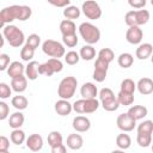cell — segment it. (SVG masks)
<instances>
[{"label":"cell","instance_id":"cell-26","mask_svg":"<svg viewBox=\"0 0 153 153\" xmlns=\"http://www.w3.org/2000/svg\"><path fill=\"white\" fill-rule=\"evenodd\" d=\"M79 56H80V59H82L85 61H91L96 56V50L91 44H86V45L81 47V49L79 51Z\"/></svg>","mask_w":153,"mask_h":153},{"label":"cell","instance_id":"cell-51","mask_svg":"<svg viewBox=\"0 0 153 153\" xmlns=\"http://www.w3.org/2000/svg\"><path fill=\"white\" fill-rule=\"evenodd\" d=\"M47 1L55 7H66L71 4V0H47Z\"/></svg>","mask_w":153,"mask_h":153},{"label":"cell","instance_id":"cell-2","mask_svg":"<svg viewBox=\"0 0 153 153\" xmlns=\"http://www.w3.org/2000/svg\"><path fill=\"white\" fill-rule=\"evenodd\" d=\"M79 33L87 44H96L100 38L99 29L91 23H81L79 26Z\"/></svg>","mask_w":153,"mask_h":153},{"label":"cell","instance_id":"cell-20","mask_svg":"<svg viewBox=\"0 0 153 153\" xmlns=\"http://www.w3.org/2000/svg\"><path fill=\"white\" fill-rule=\"evenodd\" d=\"M80 94L82 96V98H96V96L98 94L97 86L92 82H85L80 88Z\"/></svg>","mask_w":153,"mask_h":153},{"label":"cell","instance_id":"cell-38","mask_svg":"<svg viewBox=\"0 0 153 153\" xmlns=\"http://www.w3.org/2000/svg\"><path fill=\"white\" fill-rule=\"evenodd\" d=\"M33 55H35V49H32L31 47H29L26 44L20 49V57L23 61H27V62L31 61Z\"/></svg>","mask_w":153,"mask_h":153},{"label":"cell","instance_id":"cell-44","mask_svg":"<svg viewBox=\"0 0 153 153\" xmlns=\"http://www.w3.org/2000/svg\"><path fill=\"white\" fill-rule=\"evenodd\" d=\"M48 62H49V65L51 66V68H53L54 73H60V72L63 69V63L61 62V60H60V59L51 57V59H49V60H48Z\"/></svg>","mask_w":153,"mask_h":153},{"label":"cell","instance_id":"cell-39","mask_svg":"<svg viewBox=\"0 0 153 153\" xmlns=\"http://www.w3.org/2000/svg\"><path fill=\"white\" fill-rule=\"evenodd\" d=\"M62 42L65 45L69 48H74L78 44V36L76 33H71V35H63L62 36Z\"/></svg>","mask_w":153,"mask_h":153},{"label":"cell","instance_id":"cell-32","mask_svg":"<svg viewBox=\"0 0 153 153\" xmlns=\"http://www.w3.org/2000/svg\"><path fill=\"white\" fill-rule=\"evenodd\" d=\"M102 103V106H103V109L105 110V111H116L118 108H120V103H118V100H117V97L116 96H114L112 98H110V99H106V100H103V102H100Z\"/></svg>","mask_w":153,"mask_h":153},{"label":"cell","instance_id":"cell-22","mask_svg":"<svg viewBox=\"0 0 153 153\" xmlns=\"http://www.w3.org/2000/svg\"><path fill=\"white\" fill-rule=\"evenodd\" d=\"M60 31L63 35H71V33H75L76 31V26L74 24L73 20L71 19H63L61 23H60Z\"/></svg>","mask_w":153,"mask_h":153},{"label":"cell","instance_id":"cell-5","mask_svg":"<svg viewBox=\"0 0 153 153\" xmlns=\"http://www.w3.org/2000/svg\"><path fill=\"white\" fill-rule=\"evenodd\" d=\"M42 50L45 55H48L50 57H55V59H60L66 54L65 45L57 41H54V39L44 41L42 44Z\"/></svg>","mask_w":153,"mask_h":153},{"label":"cell","instance_id":"cell-54","mask_svg":"<svg viewBox=\"0 0 153 153\" xmlns=\"http://www.w3.org/2000/svg\"><path fill=\"white\" fill-rule=\"evenodd\" d=\"M5 26V22H4V19L1 18V16H0V29H2Z\"/></svg>","mask_w":153,"mask_h":153},{"label":"cell","instance_id":"cell-21","mask_svg":"<svg viewBox=\"0 0 153 153\" xmlns=\"http://www.w3.org/2000/svg\"><path fill=\"white\" fill-rule=\"evenodd\" d=\"M38 66L39 63L37 61H29L27 66L25 67V74L29 80H36L38 78Z\"/></svg>","mask_w":153,"mask_h":153},{"label":"cell","instance_id":"cell-43","mask_svg":"<svg viewBox=\"0 0 153 153\" xmlns=\"http://www.w3.org/2000/svg\"><path fill=\"white\" fill-rule=\"evenodd\" d=\"M38 74H42V75H47V76H50L54 74V71L51 68V66L49 65V62H44V63H39L38 66Z\"/></svg>","mask_w":153,"mask_h":153},{"label":"cell","instance_id":"cell-6","mask_svg":"<svg viewBox=\"0 0 153 153\" xmlns=\"http://www.w3.org/2000/svg\"><path fill=\"white\" fill-rule=\"evenodd\" d=\"M81 11L85 17L91 20H96L102 17V8L94 0H86L81 6Z\"/></svg>","mask_w":153,"mask_h":153},{"label":"cell","instance_id":"cell-35","mask_svg":"<svg viewBox=\"0 0 153 153\" xmlns=\"http://www.w3.org/2000/svg\"><path fill=\"white\" fill-rule=\"evenodd\" d=\"M135 88H136V84L131 80V79H129V78H127V79H124V80H122V82H121V92H124V93H134L135 92Z\"/></svg>","mask_w":153,"mask_h":153},{"label":"cell","instance_id":"cell-36","mask_svg":"<svg viewBox=\"0 0 153 153\" xmlns=\"http://www.w3.org/2000/svg\"><path fill=\"white\" fill-rule=\"evenodd\" d=\"M98 59H100V60H103V61L110 63V62L114 61L115 54H114V51H112L110 48H103V49H100L99 53H98Z\"/></svg>","mask_w":153,"mask_h":153},{"label":"cell","instance_id":"cell-11","mask_svg":"<svg viewBox=\"0 0 153 153\" xmlns=\"http://www.w3.org/2000/svg\"><path fill=\"white\" fill-rule=\"evenodd\" d=\"M26 147L32 152H38L43 147V137L39 134H31L26 139Z\"/></svg>","mask_w":153,"mask_h":153},{"label":"cell","instance_id":"cell-30","mask_svg":"<svg viewBox=\"0 0 153 153\" xmlns=\"http://www.w3.org/2000/svg\"><path fill=\"white\" fill-rule=\"evenodd\" d=\"M10 140H11L12 143L19 146V145H22V143L25 141V133H24L22 129L16 128V129H13V130L11 131Z\"/></svg>","mask_w":153,"mask_h":153},{"label":"cell","instance_id":"cell-31","mask_svg":"<svg viewBox=\"0 0 153 153\" xmlns=\"http://www.w3.org/2000/svg\"><path fill=\"white\" fill-rule=\"evenodd\" d=\"M63 16L71 20L78 19L80 17V8H78L76 6H73V5H68L63 10Z\"/></svg>","mask_w":153,"mask_h":153},{"label":"cell","instance_id":"cell-33","mask_svg":"<svg viewBox=\"0 0 153 153\" xmlns=\"http://www.w3.org/2000/svg\"><path fill=\"white\" fill-rule=\"evenodd\" d=\"M47 140H48V145H49L50 147L57 146V145H60V143L63 142V137H62L61 133H60V131H56V130L50 131V133L48 134Z\"/></svg>","mask_w":153,"mask_h":153},{"label":"cell","instance_id":"cell-3","mask_svg":"<svg viewBox=\"0 0 153 153\" xmlns=\"http://www.w3.org/2000/svg\"><path fill=\"white\" fill-rule=\"evenodd\" d=\"M76 86H78V80L74 76L69 75L63 78L59 84V88H57L59 97L62 99H71L75 93Z\"/></svg>","mask_w":153,"mask_h":153},{"label":"cell","instance_id":"cell-4","mask_svg":"<svg viewBox=\"0 0 153 153\" xmlns=\"http://www.w3.org/2000/svg\"><path fill=\"white\" fill-rule=\"evenodd\" d=\"M149 20V12L147 10L129 11L124 16V22L128 26H140Z\"/></svg>","mask_w":153,"mask_h":153},{"label":"cell","instance_id":"cell-18","mask_svg":"<svg viewBox=\"0 0 153 153\" xmlns=\"http://www.w3.org/2000/svg\"><path fill=\"white\" fill-rule=\"evenodd\" d=\"M152 50H153V47L151 43H141L137 48H136V51H135V55L139 60H146L151 56L152 54Z\"/></svg>","mask_w":153,"mask_h":153},{"label":"cell","instance_id":"cell-25","mask_svg":"<svg viewBox=\"0 0 153 153\" xmlns=\"http://www.w3.org/2000/svg\"><path fill=\"white\" fill-rule=\"evenodd\" d=\"M99 108V100L96 98H84V114H92Z\"/></svg>","mask_w":153,"mask_h":153},{"label":"cell","instance_id":"cell-29","mask_svg":"<svg viewBox=\"0 0 153 153\" xmlns=\"http://www.w3.org/2000/svg\"><path fill=\"white\" fill-rule=\"evenodd\" d=\"M11 104L13 105V108H16L17 110L22 111V110H25L29 105V100L26 97L24 96H14L11 100Z\"/></svg>","mask_w":153,"mask_h":153},{"label":"cell","instance_id":"cell-48","mask_svg":"<svg viewBox=\"0 0 153 153\" xmlns=\"http://www.w3.org/2000/svg\"><path fill=\"white\" fill-rule=\"evenodd\" d=\"M10 149V140L4 136L0 135V153H7Z\"/></svg>","mask_w":153,"mask_h":153},{"label":"cell","instance_id":"cell-28","mask_svg":"<svg viewBox=\"0 0 153 153\" xmlns=\"http://www.w3.org/2000/svg\"><path fill=\"white\" fill-rule=\"evenodd\" d=\"M133 62H134V57L129 53H122L117 57V63L122 68H129V67H131Z\"/></svg>","mask_w":153,"mask_h":153},{"label":"cell","instance_id":"cell-14","mask_svg":"<svg viewBox=\"0 0 153 153\" xmlns=\"http://www.w3.org/2000/svg\"><path fill=\"white\" fill-rule=\"evenodd\" d=\"M54 108H55L56 114L60 115V116H67L73 110L72 109V104L68 102V99H62V98L55 103V106Z\"/></svg>","mask_w":153,"mask_h":153},{"label":"cell","instance_id":"cell-41","mask_svg":"<svg viewBox=\"0 0 153 153\" xmlns=\"http://www.w3.org/2000/svg\"><path fill=\"white\" fill-rule=\"evenodd\" d=\"M25 44L29 45V47H31L32 49L36 50V49L38 48V45L41 44V37H39L37 33H31V35L26 38Z\"/></svg>","mask_w":153,"mask_h":153},{"label":"cell","instance_id":"cell-34","mask_svg":"<svg viewBox=\"0 0 153 153\" xmlns=\"http://www.w3.org/2000/svg\"><path fill=\"white\" fill-rule=\"evenodd\" d=\"M116 97H117V100H118L120 105L128 106V105H131L134 103V93H124V92L120 91Z\"/></svg>","mask_w":153,"mask_h":153},{"label":"cell","instance_id":"cell-16","mask_svg":"<svg viewBox=\"0 0 153 153\" xmlns=\"http://www.w3.org/2000/svg\"><path fill=\"white\" fill-rule=\"evenodd\" d=\"M0 16L5 23H12L14 19H17V5H12L2 8L0 11Z\"/></svg>","mask_w":153,"mask_h":153},{"label":"cell","instance_id":"cell-10","mask_svg":"<svg viewBox=\"0 0 153 153\" xmlns=\"http://www.w3.org/2000/svg\"><path fill=\"white\" fill-rule=\"evenodd\" d=\"M72 127L78 133H85V131H87L91 128V122H90V120L87 117L79 115V116L73 118Z\"/></svg>","mask_w":153,"mask_h":153},{"label":"cell","instance_id":"cell-37","mask_svg":"<svg viewBox=\"0 0 153 153\" xmlns=\"http://www.w3.org/2000/svg\"><path fill=\"white\" fill-rule=\"evenodd\" d=\"M136 142L140 147H148L152 142V134H146V133H137L136 136Z\"/></svg>","mask_w":153,"mask_h":153},{"label":"cell","instance_id":"cell-27","mask_svg":"<svg viewBox=\"0 0 153 153\" xmlns=\"http://www.w3.org/2000/svg\"><path fill=\"white\" fill-rule=\"evenodd\" d=\"M130 145H131V139L128 134H124V131L116 136V146L120 149H128Z\"/></svg>","mask_w":153,"mask_h":153},{"label":"cell","instance_id":"cell-52","mask_svg":"<svg viewBox=\"0 0 153 153\" xmlns=\"http://www.w3.org/2000/svg\"><path fill=\"white\" fill-rule=\"evenodd\" d=\"M50 148H51V153H66V149H67L63 143H60V145L50 147Z\"/></svg>","mask_w":153,"mask_h":153},{"label":"cell","instance_id":"cell-24","mask_svg":"<svg viewBox=\"0 0 153 153\" xmlns=\"http://www.w3.org/2000/svg\"><path fill=\"white\" fill-rule=\"evenodd\" d=\"M32 10L30 6L26 5H17V20H26L31 17Z\"/></svg>","mask_w":153,"mask_h":153},{"label":"cell","instance_id":"cell-49","mask_svg":"<svg viewBox=\"0 0 153 153\" xmlns=\"http://www.w3.org/2000/svg\"><path fill=\"white\" fill-rule=\"evenodd\" d=\"M10 65V56L7 54H0V71L7 69Z\"/></svg>","mask_w":153,"mask_h":153},{"label":"cell","instance_id":"cell-15","mask_svg":"<svg viewBox=\"0 0 153 153\" xmlns=\"http://www.w3.org/2000/svg\"><path fill=\"white\" fill-rule=\"evenodd\" d=\"M67 146L73 149V151H76V149H80L84 145V139L80 134H69L67 136Z\"/></svg>","mask_w":153,"mask_h":153},{"label":"cell","instance_id":"cell-7","mask_svg":"<svg viewBox=\"0 0 153 153\" xmlns=\"http://www.w3.org/2000/svg\"><path fill=\"white\" fill-rule=\"evenodd\" d=\"M116 124H117V128L124 133L127 131H131L134 130L135 126H136V121L128 115V112H124V114H121L118 115L117 120H116Z\"/></svg>","mask_w":153,"mask_h":153},{"label":"cell","instance_id":"cell-12","mask_svg":"<svg viewBox=\"0 0 153 153\" xmlns=\"http://www.w3.org/2000/svg\"><path fill=\"white\" fill-rule=\"evenodd\" d=\"M27 87V78L24 76L23 74L19 75V76H16V78H12V81H11V88L17 92V93H22L26 90Z\"/></svg>","mask_w":153,"mask_h":153},{"label":"cell","instance_id":"cell-47","mask_svg":"<svg viewBox=\"0 0 153 153\" xmlns=\"http://www.w3.org/2000/svg\"><path fill=\"white\" fill-rule=\"evenodd\" d=\"M10 114V108L8 104L5 102H0V121H4L8 117Z\"/></svg>","mask_w":153,"mask_h":153},{"label":"cell","instance_id":"cell-50","mask_svg":"<svg viewBox=\"0 0 153 153\" xmlns=\"http://www.w3.org/2000/svg\"><path fill=\"white\" fill-rule=\"evenodd\" d=\"M146 2H147L146 0H128L129 6L133 7V8H136V10L143 8L146 6Z\"/></svg>","mask_w":153,"mask_h":153},{"label":"cell","instance_id":"cell-46","mask_svg":"<svg viewBox=\"0 0 153 153\" xmlns=\"http://www.w3.org/2000/svg\"><path fill=\"white\" fill-rule=\"evenodd\" d=\"M114 96H115V93H114L112 90L109 88V87H104V88H102V90L99 91V99H100V102L106 100V99H110V98H112Z\"/></svg>","mask_w":153,"mask_h":153},{"label":"cell","instance_id":"cell-17","mask_svg":"<svg viewBox=\"0 0 153 153\" xmlns=\"http://www.w3.org/2000/svg\"><path fill=\"white\" fill-rule=\"evenodd\" d=\"M147 114H148V110L143 105H134V106H130L128 110V115L131 116L135 121L142 120L143 117L147 116Z\"/></svg>","mask_w":153,"mask_h":153},{"label":"cell","instance_id":"cell-53","mask_svg":"<svg viewBox=\"0 0 153 153\" xmlns=\"http://www.w3.org/2000/svg\"><path fill=\"white\" fill-rule=\"evenodd\" d=\"M4 44H5V37L2 33H0V48H2Z\"/></svg>","mask_w":153,"mask_h":153},{"label":"cell","instance_id":"cell-13","mask_svg":"<svg viewBox=\"0 0 153 153\" xmlns=\"http://www.w3.org/2000/svg\"><path fill=\"white\" fill-rule=\"evenodd\" d=\"M136 88L143 96L151 94L153 92V80L151 78H141L136 84Z\"/></svg>","mask_w":153,"mask_h":153},{"label":"cell","instance_id":"cell-23","mask_svg":"<svg viewBox=\"0 0 153 153\" xmlns=\"http://www.w3.org/2000/svg\"><path fill=\"white\" fill-rule=\"evenodd\" d=\"M24 115L20 112V111H17V112H13L10 118H8V124L12 129H16V128H20L23 124H24Z\"/></svg>","mask_w":153,"mask_h":153},{"label":"cell","instance_id":"cell-45","mask_svg":"<svg viewBox=\"0 0 153 153\" xmlns=\"http://www.w3.org/2000/svg\"><path fill=\"white\" fill-rule=\"evenodd\" d=\"M11 93H12L11 86L7 85L6 82H0V98H1V99L10 98Z\"/></svg>","mask_w":153,"mask_h":153},{"label":"cell","instance_id":"cell-9","mask_svg":"<svg viewBox=\"0 0 153 153\" xmlns=\"http://www.w3.org/2000/svg\"><path fill=\"white\" fill-rule=\"evenodd\" d=\"M143 32L139 26H129L126 32V39L130 44H140L142 41Z\"/></svg>","mask_w":153,"mask_h":153},{"label":"cell","instance_id":"cell-42","mask_svg":"<svg viewBox=\"0 0 153 153\" xmlns=\"http://www.w3.org/2000/svg\"><path fill=\"white\" fill-rule=\"evenodd\" d=\"M65 56V62L67 63V65H71V66H73V65H76L78 62H79V60H80V56H79V54L76 53V51H68L67 54H65L63 55Z\"/></svg>","mask_w":153,"mask_h":153},{"label":"cell","instance_id":"cell-1","mask_svg":"<svg viewBox=\"0 0 153 153\" xmlns=\"http://www.w3.org/2000/svg\"><path fill=\"white\" fill-rule=\"evenodd\" d=\"M2 35H4L5 39L8 42V44L14 47V48L22 47L24 41H25L24 32L20 29H18L16 25H12V24H8L7 26L4 27V33Z\"/></svg>","mask_w":153,"mask_h":153},{"label":"cell","instance_id":"cell-8","mask_svg":"<svg viewBox=\"0 0 153 153\" xmlns=\"http://www.w3.org/2000/svg\"><path fill=\"white\" fill-rule=\"evenodd\" d=\"M108 68H109V63L100 60V59H97L96 62H94V71H93V79L97 81V82H103L106 78V74H108Z\"/></svg>","mask_w":153,"mask_h":153},{"label":"cell","instance_id":"cell-19","mask_svg":"<svg viewBox=\"0 0 153 153\" xmlns=\"http://www.w3.org/2000/svg\"><path fill=\"white\" fill-rule=\"evenodd\" d=\"M24 71H25V67H24L23 63H20L19 61H13V62H11V63L8 65V67H7V74H8V76H10L11 79L24 74Z\"/></svg>","mask_w":153,"mask_h":153},{"label":"cell","instance_id":"cell-40","mask_svg":"<svg viewBox=\"0 0 153 153\" xmlns=\"http://www.w3.org/2000/svg\"><path fill=\"white\" fill-rule=\"evenodd\" d=\"M137 133H146V134H152L153 133V122L151 120L143 121L137 126Z\"/></svg>","mask_w":153,"mask_h":153}]
</instances>
